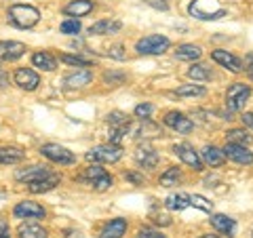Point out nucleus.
<instances>
[{
    "label": "nucleus",
    "mask_w": 253,
    "mask_h": 238,
    "mask_svg": "<svg viewBox=\"0 0 253 238\" xmlns=\"http://www.w3.org/2000/svg\"><path fill=\"white\" fill-rule=\"evenodd\" d=\"M6 17H9V21L15 28L30 30V28L36 26L38 19H41V11L32 4H13L9 9V13H6Z\"/></svg>",
    "instance_id": "f257e3e1"
},
{
    "label": "nucleus",
    "mask_w": 253,
    "mask_h": 238,
    "mask_svg": "<svg viewBox=\"0 0 253 238\" xmlns=\"http://www.w3.org/2000/svg\"><path fill=\"white\" fill-rule=\"evenodd\" d=\"M188 11L192 17L201 21H215L226 15V9L221 6L217 0H192L188 6Z\"/></svg>",
    "instance_id": "f03ea898"
},
{
    "label": "nucleus",
    "mask_w": 253,
    "mask_h": 238,
    "mask_svg": "<svg viewBox=\"0 0 253 238\" xmlns=\"http://www.w3.org/2000/svg\"><path fill=\"white\" fill-rule=\"evenodd\" d=\"M81 179L86 181V184H89L91 188L99 190V192H104V190H110V188H112V184H114L112 175H110L106 169H101L97 162L91 164V166H86V169L83 171Z\"/></svg>",
    "instance_id": "7ed1b4c3"
},
{
    "label": "nucleus",
    "mask_w": 253,
    "mask_h": 238,
    "mask_svg": "<svg viewBox=\"0 0 253 238\" xmlns=\"http://www.w3.org/2000/svg\"><path fill=\"white\" fill-rule=\"evenodd\" d=\"M121 158H123V148L114 144H104L86 152V160L97 162V164H112V162H118Z\"/></svg>",
    "instance_id": "20e7f679"
},
{
    "label": "nucleus",
    "mask_w": 253,
    "mask_h": 238,
    "mask_svg": "<svg viewBox=\"0 0 253 238\" xmlns=\"http://www.w3.org/2000/svg\"><path fill=\"white\" fill-rule=\"evenodd\" d=\"M169 46H171L169 38H165L161 34H150V36H144L141 40H137L135 51L139 55H163Z\"/></svg>",
    "instance_id": "39448f33"
},
{
    "label": "nucleus",
    "mask_w": 253,
    "mask_h": 238,
    "mask_svg": "<svg viewBox=\"0 0 253 238\" xmlns=\"http://www.w3.org/2000/svg\"><path fill=\"white\" fill-rule=\"evenodd\" d=\"M249 95H251V86L249 84L234 82L226 93V108L230 110V112H239V110H243L245 104H247Z\"/></svg>",
    "instance_id": "423d86ee"
},
{
    "label": "nucleus",
    "mask_w": 253,
    "mask_h": 238,
    "mask_svg": "<svg viewBox=\"0 0 253 238\" xmlns=\"http://www.w3.org/2000/svg\"><path fill=\"white\" fill-rule=\"evenodd\" d=\"M41 154L44 158H49L51 162H57V164H74L76 162V154L70 152L68 148H63L59 144H44L41 148Z\"/></svg>",
    "instance_id": "0eeeda50"
},
{
    "label": "nucleus",
    "mask_w": 253,
    "mask_h": 238,
    "mask_svg": "<svg viewBox=\"0 0 253 238\" xmlns=\"http://www.w3.org/2000/svg\"><path fill=\"white\" fill-rule=\"evenodd\" d=\"M13 215L19 219H44L46 211H44V207H41V204L34 200H21L15 204Z\"/></svg>",
    "instance_id": "6e6552de"
},
{
    "label": "nucleus",
    "mask_w": 253,
    "mask_h": 238,
    "mask_svg": "<svg viewBox=\"0 0 253 238\" xmlns=\"http://www.w3.org/2000/svg\"><path fill=\"white\" fill-rule=\"evenodd\" d=\"M173 152H175L179 158H181V162L188 164L190 169H194V171H203V160H201V154L196 152V150L190 146V144H175L173 146Z\"/></svg>",
    "instance_id": "1a4fd4ad"
},
{
    "label": "nucleus",
    "mask_w": 253,
    "mask_h": 238,
    "mask_svg": "<svg viewBox=\"0 0 253 238\" xmlns=\"http://www.w3.org/2000/svg\"><path fill=\"white\" fill-rule=\"evenodd\" d=\"M51 169L49 166H42V164H32L26 166V169H17L15 171V179L17 181H26V184H34V181H41L44 177L51 175Z\"/></svg>",
    "instance_id": "9d476101"
},
{
    "label": "nucleus",
    "mask_w": 253,
    "mask_h": 238,
    "mask_svg": "<svg viewBox=\"0 0 253 238\" xmlns=\"http://www.w3.org/2000/svg\"><path fill=\"white\" fill-rule=\"evenodd\" d=\"M221 152H224L226 158L234 160L236 164H245V166L253 164V152H249V150L245 148L243 144H232V141H228L226 148L221 150Z\"/></svg>",
    "instance_id": "9b49d317"
},
{
    "label": "nucleus",
    "mask_w": 253,
    "mask_h": 238,
    "mask_svg": "<svg viewBox=\"0 0 253 238\" xmlns=\"http://www.w3.org/2000/svg\"><path fill=\"white\" fill-rule=\"evenodd\" d=\"M13 80L23 91H36L38 84H41V76H38L34 70H30V68H19L17 72L13 74Z\"/></svg>",
    "instance_id": "f8f14e48"
},
{
    "label": "nucleus",
    "mask_w": 253,
    "mask_h": 238,
    "mask_svg": "<svg viewBox=\"0 0 253 238\" xmlns=\"http://www.w3.org/2000/svg\"><path fill=\"white\" fill-rule=\"evenodd\" d=\"M165 124L171 126V129L177 133H184V135L194 129V122L181 112H167L165 114Z\"/></svg>",
    "instance_id": "ddd939ff"
},
{
    "label": "nucleus",
    "mask_w": 253,
    "mask_h": 238,
    "mask_svg": "<svg viewBox=\"0 0 253 238\" xmlns=\"http://www.w3.org/2000/svg\"><path fill=\"white\" fill-rule=\"evenodd\" d=\"M211 59H213V61H217L221 68L230 70V72H234V74L243 72V61H241L239 57H234L232 53H228V51H221V49L213 51V53H211Z\"/></svg>",
    "instance_id": "4468645a"
},
{
    "label": "nucleus",
    "mask_w": 253,
    "mask_h": 238,
    "mask_svg": "<svg viewBox=\"0 0 253 238\" xmlns=\"http://www.w3.org/2000/svg\"><path fill=\"white\" fill-rule=\"evenodd\" d=\"M26 53V44L17 40H0V59L2 61H15Z\"/></svg>",
    "instance_id": "2eb2a0df"
},
{
    "label": "nucleus",
    "mask_w": 253,
    "mask_h": 238,
    "mask_svg": "<svg viewBox=\"0 0 253 238\" xmlns=\"http://www.w3.org/2000/svg\"><path fill=\"white\" fill-rule=\"evenodd\" d=\"M121 28H123V23L116 19H99L89 28V34L91 36H108V34H116Z\"/></svg>",
    "instance_id": "dca6fc26"
},
{
    "label": "nucleus",
    "mask_w": 253,
    "mask_h": 238,
    "mask_svg": "<svg viewBox=\"0 0 253 238\" xmlns=\"http://www.w3.org/2000/svg\"><path fill=\"white\" fill-rule=\"evenodd\" d=\"M125 232H126V219L116 217V219H110L108 224L101 228L99 238H123Z\"/></svg>",
    "instance_id": "f3484780"
},
{
    "label": "nucleus",
    "mask_w": 253,
    "mask_h": 238,
    "mask_svg": "<svg viewBox=\"0 0 253 238\" xmlns=\"http://www.w3.org/2000/svg\"><path fill=\"white\" fill-rule=\"evenodd\" d=\"M91 80H93L91 70H76L74 74L63 78V86H66V89H83V86H86Z\"/></svg>",
    "instance_id": "a211bd4d"
},
{
    "label": "nucleus",
    "mask_w": 253,
    "mask_h": 238,
    "mask_svg": "<svg viewBox=\"0 0 253 238\" xmlns=\"http://www.w3.org/2000/svg\"><path fill=\"white\" fill-rule=\"evenodd\" d=\"M135 160H137V164L144 166V169H154L158 164V152L150 146H139L135 152Z\"/></svg>",
    "instance_id": "6ab92c4d"
},
{
    "label": "nucleus",
    "mask_w": 253,
    "mask_h": 238,
    "mask_svg": "<svg viewBox=\"0 0 253 238\" xmlns=\"http://www.w3.org/2000/svg\"><path fill=\"white\" fill-rule=\"evenodd\" d=\"M93 0H72L70 4L63 6V13L70 15V17H84L93 11Z\"/></svg>",
    "instance_id": "aec40b11"
},
{
    "label": "nucleus",
    "mask_w": 253,
    "mask_h": 238,
    "mask_svg": "<svg viewBox=\"0 0 253 238\" xmlns=\"http://www.w3.org/2000/svg\"><path fill=\"white\" fill-rule=\"evenodd\" d=\"M211 226L215 228L217 232H221V234L232 236L234 230H236V221L232 217L224 215V213H215V215H211Z\"/></svg>",
    "instance_id": "412c9836"
},
{
    "label": "nucleus",
    "mask_w": 253,
    "mask_h": 238,
    "mask_svg": "<svg viewBox=\"0 0 253 238\" xmlns=\"http://www.w3.org/2000/svg\"><path fill=\"white\" fill-rule=\"evenodd\" d=\"M59 181H61V175H57V173H51L49 177H44V179H41V181H34V184H30V192H32V194L51 192L55 186H59Z\"/></svg>",
    "instance_id": "4be33fe9"
},
{
    "label": "nucleus",
    "mask_w": 253,
    "mask_h": 238,
    "mask_svg": "<svg viewBox=\"0 0 253 238\" xmlns=\"http://www.w3.org/2000/svg\"><path fill=\"white\" fill-rule=\"evenodd\" d=\"M201 160H203V164H209V166H221L226 160V156L219 148L207 146V148H203V152H201Z\"/></svg>",
    "instance_id": "5701e85b"
},
{
    "label": "nucleus",
    "mask_w": 253,
    "mask_h": 238,
    "mask_svg": "<svg viewBox=\"0 0 253 238\" xmlns=\"http://www.w3.org/2000/svg\"><path fill=\"white\" fill-rule=\"evenodd\" d=\"M26 158V152L19 148H9V146H0V164H17Z\"/></svg>",
    "instance_id": "b1692460"
},
{
    "label": "nucleus",
    "mask_w": 253,
    "mask_h": 238,
    "mask_svg": "<svg viewBox=\"0 0 253 238\" xmlns=\"http://www.w3.org/2000/svg\"><path fill=\"white\" fill-rule=\"evenodd\" d=\"M32 63H34V68H41V70H44V72H53V70L57 68V59L46 51L32 55Z\"/></svg>",
    "instance_id": "393cba45"
},
{
    "label": "nucleus",
    "mask_w": 253,
    "mask_h": 238,
    "mask_svg": "<svg viewBox=\"0 0 253 238\" xmlns=\"http://www.w3.org/2000/svg\"><path fill=\"white\" fill-rule=\"evenodd\" d=\"M17 238H49V234L41 224H21L17 230Z\"/></svg>",
    "instance_id": "a878e982"
},
{
    "label": "nucleus",
    "mask_w": 253,
    "mask_h": 238,
    "mask_svg": "<svg viewBox=\"0 0 253 238\" xmlns=\"http://www.w3.org/2000/svg\"><path fill=\"white\" fill-rule=\"evenodd\" d=\"M201 55H203V49L199 44H181L175 51V57L181 61H196L201 59Z\"/></svg>",
    "instance_id": "bb28decb"
},
{
    "label": "nucleus",
    "mask_w": 253,
    "mask_h": 238,
    "mask_svg": "<svg viewBox=\"0 0 253 238\" xmlns=\"http://www.w3.org/2000/svg\"><path fill=\"white\" fill-rule=\"evenodd\" d=\"M165 207L169 211H184L186 207H190V196L184 192L171 194V196H167V200H165Z\"/></svg>",
    "instance_id": "cd10ccee"
},
{
    "label": "nucleus",
    "mask_w": 253,
    "mask_h": 238,
    "mask_svg": "<svg viewBox=\"0 0 253 238\" xmlns=\"http://www.w3.org/2000/svg\"><path fill=\"white\" fill-rule=\"evenodd\" d=\"M173 93L179 95V97H201V95H205L207 91H205V86H201V84H184V86H177Z\"/></svg>",
    "instance_id": "c85d7f7f"
},
{
    "label": "nucleus",
    "mask_w": 253,
    "mask_h": 238,
    "mask_svg": "<svg viewBox=\"0 0 253 238\" xmlns=\"http://www.w3.org/2000/svg\"><path fill=\"white\" fill-rule=\"evenodd\" d=\"M188 76L196 82H203V80H209L211 78V70L207 66H203V63H194V66L188 70Z\"/></svg>",
    "instance_id": "c756f323"
},
{
    "label": "nucleus",
    "mask_w": 253,
    "mask_h": 238,
    "mask_svg": "<svg viewBox=\"0 0 253 238\" xmlns=\"http://www.w3.org/2000/svg\"><path fill=\"white\" fill-rule=\"evenodd\" d=\"M179 181H181V171L177 169V166H171L169 171H165L161 175V186H165V188L177 186Z\"/></svg>",
    "instance_id": "7c9ffc66"
},
{
    "label": "nucleus",
    "mask_w": 253,
    "mask_h": 238,
    "mask_svg": "<svg viewBox=\"0 0 253 238\" xmlns=\"http://www.w3.org/2000/svg\"><path fill=\"white\" fill-rule=\"evenodd\" d=\"M228 141L245 146V144H251V135L245 129H230V131H228Z\"/></svg>",
    "instance_id": "2f4dec72"
},
{
    "label": "nucleus",
    "mask_w": 253,
    "mask_h": 238,
    "mask_svg": "<svg viewBox=\"0 0 253 238\" xmlns=\"http://www.w3.org/2000/svg\"><path fill=\"white\" fill-rule=\"evenodd\" d=\"M190 207H196V209H201L205 213H211L213 211V202H209L205 196L201 194H194V196H190Z\"/></svg>",
    "instance_id": "473e14b6"
},
{
    "label": "nucleus",
    "mask_w": 253,
    "mask_h": 238,
    "mask_svg": "<svg viewBox=\"0 0 253 238\" xmlns=\"http://www.w3.org/2000/svg\"><path fill=\"white\" fill-rule=\"evenodd\" d=\"M59 30H61V34L74 36V34H78V32H81V21H78V19H66V21H61Z\"/></svg>",
    "instance_id": "72a5a7b5"
},
{
    "label": "nucleus",
    "mask_w": 253,
    "mask_h": 238,
    "mask_svg": "<svg viewBox=\"0 0 253 238\" xmlns=\"http://www.w3.org/2000/svg\"><path fill=\"white\" fill-rule=\"evenodd\" d=\"M61 61L68 63V66H78V68H89L91 59H84L81 55H61Z\"/></svg>",
    "instance_id": "f704fd0d"
},
{
    "label": "nucleus",
    "mask_w": 253,
    "mask_h": 238,
    "mask_svg": "<svg viewBox=\"0 0 253 238\" xmlns=\"http://www.w3.org/2000/svg\"><path fill=\"white\" fill-rule=\"evenodd\" d=\"M150 219H152L156 226H171V217L167 215V213L158 211L156 207H152V209H150Z\"/></svg>",
    "instance_id": "c9c22d12"
},
{
    "label": "nucleus",
    "mask_w": 253,
    "mask_h": 238,
    "mask_svg": "<svg viewBox=\"0 0 253 238\" xmlns=\"http://www.w3.org/2000/svg\"><path fill=\"white\" fill-rule=\"evenodd\" d=\"M125 78H126V76H125L123 72H106V74H104V80H106L108 84H112V86L123 84Z\"/></svg>",
    "instance_id": "e433bc0d"
},
{
    "label": "nucleus",
    "mask_w": 253,
    "mask_h": 238,
    "mask_svg": "<svg viewBox=\"0 0 253 238\" xmlns=\"http://www.w3.org/2000/svg\"><path fill=\"white\" fill-rule=\"evenodd\" d=\"M108 57L118 59V61L126 59V53H125V49H123V44H114V46H110V49H108Z\"/></svg>",
    "instance_id": "4c0bfd02"
},
{
    "label": "nucleus",
    "mask_w": 253,
    "mask_h": 238,
    "mask_svg": "<svg viewBox=\"0 0 253 238\" xmlns=\"http://www.w3.org/2000/svg\"><path fill=\"white\" fill-rule=\"evenodd\" d=\"M152 112H154V108L150 106V104H139V106L135 108V116H137V118H141V120H146V118H150V116H152Z\"/></svg>",
    "instance_id": "58836bf2"
},
{
    "label": "nucleus",
    "mask_w": 253,
    "mask_h": 238,
    "mask_svg": "<svg viewBox=\"0 0 253 238\" xmlns=\"http://www.w3.org/2000/svg\"><path fill=\"white\" fill-rule=\"evenodd\" d=\"M139 238H167L163 232H156V230H150V228H144V230H139Z\"/></svg>",
    "instance_id": "ea45409f"
},
{
    "label": "nucleus",
    "mask_w": 253,
    "mask_h": 238,
    "mask_svg": "<svg viewBox=\"0 0 253 238\" xmlns=\"http://www.w3.org/2000/svg\"><path fill=\"white\" fill-rule=\"evenodd\" d=\"M243 70H245V74H247L251 80H253V53H249L247 57H245V63H243Z\"/></svg>",
    "instance_id": "a19ab883"
},
{
    "label": "nucleus",
    "mask_w": 253,
    "mask_h": 238,
    "mask_svg": "<svg viewBox=\"0 0 253 238\" xmlns=\"http://www.w3.org/2000/svg\"><path fill=\"white\" fill-rule=\"evenodd\" d=\"M0 238H11V228H9V221L4 217H0Z\"/></svg>",
    "instance_id": "79ce46f5"
},
{
    "label": "nucleus",
    "mask_w": 253,
    "mask_h": 238,
    "mask_svg": "<svg viewBox=\"0 0 253 238\" xmlns=\"http://www.w3.org/2000/svg\"><path fill=\"white\" fill-rule=\"evenodd\" d=\"M146 4L154 6V9H158V11H167L169 9V4L165 2V0H146Z\"/></svg>",
    "instance_id": "37998d69"
},
{
    "label": "nucleus",
    "mask_w": 253,
    "mask_h": 238,
    "mask_svg": "<svg viewBox=\"0 0 253 238\" xmlns=\"http://www.w3.org/2000/svg\"><path fill=\"white\" fill-rule=\"evenodd\" d=\"M241 120H243V124H247V126H251V129H253V112H245Z\"/></svg>",
    "instance_id": "c03bdc74"
},
{
    "label": "nucleus",
    "mask_w": 253,
    "mask_h": 238,
    "mask_svg": "<svg viewBox=\"0 0 253 238\" xmlns=\"http://www.w3.org/2000/svg\"><path fill=\"white\" fill-rule=\"evenodd\" d=\"M126 179H131L133 181V184H141V181H144V179H141L139 175H135V173H126V175H125Z\"/></svg>",
    "instance_id": "a18cd8bd"
},
{
    "label": "nucleus",
    "mask_w": 253,
    "mask_h": 238,
    "mask_svg": "<svg viewBox=\"0 0 253 238\" xmlns=\"http://www.w3.org/2000/svg\"><path fill=\"white\" fill-rule=\"evenodd\" d=\"M199 238H219V236H215V234H203V236H199Z\"/></svg>",
    "instance_id": "49530a36"
}]
</instances>
